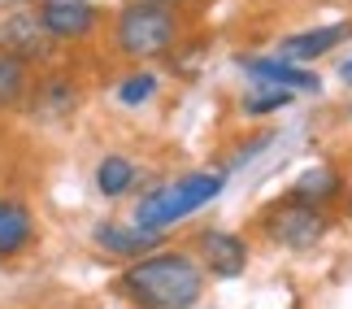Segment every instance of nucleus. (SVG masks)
<instances>
[{"instance_id":"nucleus-17","label":"nucleus","mask_w":352,"mask_h":309,"mask_svg":"<svg viewBox=\"0 0 352 309\" xmlns=\"http://www.w3.org/2000/svg\"><path fill=\"white\" fill-rule=\"evenodd\" d=\"M296 100V92L287 87H265V83H256L243 92V100H239V109L248 114V118H265V114H278V109H287V105Z\"/></svg>"},{"instance_id":"nucleus-14","label":"nucleus","mask_w":352,"mask_h":309,"mask_svg":"<svg viewBox=\"0 0 352 309\" xmlns=\"http://www.w3.org/2000/svg\"><path fill=\"white\" fill-rule=\"evenodd\" d=\"M135 179H140V166L126 153H104L96 161V192L104 200H122L126 192H135Z\"/></svg>"},{"instance_id":"nucleus-20","label":"nucleus","mask_w":352,"mask_h":309,"mask_svg":"<svg viewBox=\"0 0 352 309\" xmlns=\"http://www.w3.org/2000/svg\"><path fill=\"white\" fill-rule=\"evenodd\" d=\"M348 118H352V109H348Z\"/></svg>"},{"instance_id":"nucleus-6","label":"nucleus","mask_w":352,"mask_h":309,"mask_svg":"<svg viewBox=\"0 0 352 309\" xmlns=\"http://www.w3.org/2000/svg\"><path fill=\"white\" fill-rule=\"evenodd\" d=\"M35 13L44 18L48 35L57 39V44H78V39H91L100 31L104 13L96 0H39Z\"/></svg>"},{"instance_id":"nucleus-21","label":"nucleus","mask_w":352,"mask_h":309,"mask_svg":"<svg viewBox=\"0 0 352 309\" xmlns=\"http://www.w3.org/2000/svg\"><path fill=\"white\" fill-rule=\"evenodd\" d=\"M170 5H174V0H170Z\"/></svg>"},{"instance_id":"nucleus-16","label":"nucleus","mask_w":352,"mask_h":309,"mask_svg":"<svg viewBox=\"0 0 352 309\" xmlns=\"http://www.w3.org/2000/svg\"><path fill=\"white\" fill-rule=\"evenodd\" d=\"M161 92V78L153 70H135V74H122L113 83V96L118 105H126V109H140V105H148Z\"/></svg>"},{"instance_id":"nucleus-5","label":"nucleus","mask_w":352,"mask_h":309,"mask_svg":"<svg viewBox=\"0 0 352 309\" xmlns=\"http://www.w3.org/2000/svg\"><path fill=\"white\" fill-rule=\"evenodd\" d=\"M0 52H9L13 61L39 70V65L57 61L61 44L48 35V26L35 9H9L5 18H0Z\"/></svg>"},{"instance_id":"nucleus-19","label":"nucleus","mask_w":352,"mask_h":309,"mask_svg":"<svg viewBox=\"0 0 352 309\" xmlns=\"http://www.w3.org/2000/svg\"><path fill=\"white\" fill-rule=\"evenodd\" d=\"M26 5H31V0H0V9H5V13L9 9H26Z\"/></svg>"},{"instance_id":"nucleus-7","label":"nucleus","mask_w":352,"mask_h":309,"mask_svg":"<svg viewBox=\"0 0 352 309\" xmlns=\"http://www.w3.org/2000/svg\"><path fill=\"white\" fill-rule=\"evenodd\" d=\"M78 100H83V87H78L70 74L48 70L31 83V96H26L22 109H26L31 122H61V118H70L78 109Z\"/></svg>"},{"instance_id":"nucleus-15","label":"nucleus","mask_w":352,"mask_h":309,"mask_svg":"<svg viewBox=\"0 0 352 309\" xmlns=\"http://www.w3.org/2000/svg\"><path fill=\"white\" fill-rule=\"evenodd\" d=\"M31 65L13 61L9 52H0V109H18V105H26V96H31Z\"/></svg>"},{"instance_id":"nucleus-3","label":"nucleus","mask_w":352,"mask_h":309,"mask_svg":"<svg viewBox=\"0 0 352 309\" xmlns=\"http://www.w3.org/2000/svg\"><path fill=\"white\" fill-rule=\"evenodd\" d=\"M179 9L170 0H131L113 18V48L126 61H157L179 44Z\"/></svg>"},{"instance_id":"nucleus-1","label":"nucleus","mask_w":352,"mask_h":309,"mask_svg":"<svg viewBox=\"0 0 352 309\" xmlns=\"http://www.w3.org/2000/svg\"><path fill=\"white\" fill-rule=\"evenodd\" d=\"M205 266L183 248H153L122 266L118 288L140 309H196L205 297Z\"/></svg>"},{"instance_id":"nucleus-11","label":"nucleus","mask_w":352,"mask_h":309,"mask_svg":"<svg viewBox=\"0 0 352 309\" xmlns=\"http://www.w3.org/2000/svg\"><path fill=\"white\" fill-rule=\"evenodd\" d=\"M243 74L252 83H265V87H287V92H318L322 78L305 65H296L287 57H248L243 61Z\"/></svg>"},{"instance_id":"nucleus-4","label":"nucleus","mask_w":352,"mask_h":309,"mask_svg":"<svg viewBox=\"0 0 352 309\" xmlns=\"http://www.w3.org/2000/svg\"><path fill=\"white\" fill-rule=\"evenodd\" d=\"M261 231H265V239H274L278 248L305 253V248L322 244V235L331 231V213L305 205V200H296V196H283L261 213Z\"/></svg>"},{"instance_id":"nucleus-2","label":"nucleus","mask_w":352,"mask_h":309,"mask_svg":"<svg viewBox=\"0 0 352 309\" xmlns=\"http://www.w3.org/2000/svg\"><path fill=\"white\" fill-rule=\"evenodd\" d=\"M222 187H226L222 170H192V174H183V179L161 183L148 196H140L135 200V218L131 222L144 226V231L166 235L174 222H183V218H192V213H200L205 205H213V200L222 196Z\"/></svg>"},{"instance_id":"nucleus-18","label":"nucleus","mask_w":352,"mask_h":309,"mask_svg":"<svg viewBox=\"0 0 352 309\" xmlns=\"http://www.w3.org/2000/svg\"><path fill=\"white\" fill-rule=\"evenodd\" d=\"M340 78H344V83L352 87V57H348V61H340Z\"/></svg>"},{"instance_id":"nucleus-10","label":"nucleus","mask_w":352,"mask_h":309,"mask_svg":"<svg viewBox=\"0 0 352 309\" xmlns=\"http://www.w3.org/2000/svg\"><path fill=\"white\" fill-rule=\"evenodd\" d=\"M344 39H352V22H331V26H309V31H296L278 44V57H287L296 65L305 61H318L327 57V52H335L344 44Z\"/></svg>"},{"instance_id":"nucleus-13","label":"nucleus","mask_w":352,"mask_h":309,"mask_svg":"<svg viewBox=\"0 0 352 309\" xmlns=\"http://www.w3.org/2000/svg\"><path fill=\"white\" fill-rule=\"evenodd\" d=\"M35 239V213L26 200L0 196V257H22Z\"/></svg>"},{"instance_id":"nucleus-9","label":"nucleus","mask_w":352,"mask_h":309,"mask_svg":"<svg viewBox=\"0 0 352 309\" xmlns=\"http://www.w3.org/2000/svg\"><path fill=\"white\" fill-rule=\"evenodd\" d=\"M161 231H144V226L135 222H118V218H100L96 226H91V244H96L100 253H109V257L118 262H135L144 257V253L161 248Z\"/></svg>"},{"instance_id":"nucleus-8","label":"nucleus","mask_w":352,"mask_h":309,"mask_svg":"<svg viewBox=\"0 0 352 309\" xmlns=\"http://www.w3.org/2000/svg\"><path fill=\"white\" fill-rule=\"evenodd\" d=\"M196 262L205 266V275L213 279H239L248 270V244L235 231H222V226H209V231L196 235Z\"/></svg>"},{"instance_id":"nucleus-12","label":"nucleus","mask_w":352,"mask_h":309,"mask_svg":"<svg viewBox=\"0 0 352 309\" xmlns=\"http://www.w3.org/2000/svg\"><path fill=\"white\" fill-rule=\"evenodd\" d=\"M348 192V183H344V174L335 170V166H309V170H300L296 174V183H292V192L287 196H296V200H305V205H314V209H331L335 200H340Z\"/></svg>"}]
</instances>
